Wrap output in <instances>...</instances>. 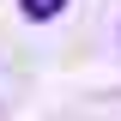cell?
I'll use <instances>...</instances> for the list:
<instances>
[{
    "instance_id": "6da1fadb",
    "label": "cell",
    "mask_w": 121,
    "mask_h": 121,
    "mask_svg": "<svg viewBox=\"0 0 121 121\" xmlns=\"http://www.w3.org/2000/svg\"><path fill=\"white\" fill-rule=\"evenodd\" d=\"M18 6H24V18H55L67 0H18Z\"/></svg>"
}]
</instances>
